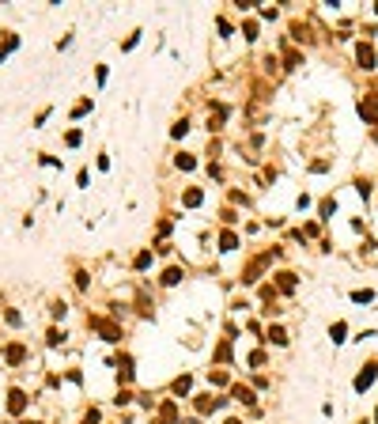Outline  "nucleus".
Returning <instances> with one entry per match:
<instances>
[{
	"label": "nucleus",
	"instance_id": "1",
	"mask_svg": "<svg viewBox=\"0 0 378 424\" xmlns=\"http://www.w3.org/2000/svg\"><path fill=\"white\" fill-rule=\"evenodd\" d=\"M374 375H378V364H367V371H360V375H355V383H352V387L363 394V390H367V387L374 383Z\"/></svg>",
	"mask_w": 378,
	"mask_h": 424
},
{
	"label": "nucleus",
	"instance_id": "2",
	"mask_svg": "<svg viewBox=\"0 0 378 424\" xmlns=\"http://www.w3.org/2000/svg\"><path fill=\"white\" fill-rule=\"evenodd\" d=\"M23 406H27L23 390H12V394H8V409H12V413H23Z\"/></svg>",
	"mask_w": 378,
	"mask_h": 424
},
{
	"label": "nucleus",
	"instance_id": "3",
	"mask_svg": "<svg viewBox=\"0 0 378 424\" xmlns=\"http://www.w3.org/2000/svg\"><path fill=\"white\" fill-rule=\"evenodd\" d=\"M371 61H374L371 46H360V65H363V69H371Z\"/></svg>",
	"mask_w": 378,
	"mask_h": 424
},
{
	"label": "nucleus",
	"instance_id": "4",
	"mask_svg": "<svg viewBox=\"0 0 378 424\" xmlns=\"http://www.w3.org/2000/svg\"><path fill=\"white\" fill-rule=\"evenodd\" d=\"M329 337H333V341L341 345V341H344V322H333V330H329Z\"/></svg>",
	"mask_w": 378,
	"mask_h": 424
},
{
	"label": "nucleus",
	"instance_id": "5",
	"mask_svg": "<svg viewBox=\"0 0 378 424\" xmlns=\"http://www.w3.org/2000/svg\"><path fill=\"white\" fill-rule=\"evenodd\" d=\"M231 394H235V398H238V401H246V406H250V401H254V394H250L246 387H235V390H231Z\"/></svg>",
	"mask_w": 378,
	"mask_h": 424
},
{
	"label": "nucleus",
	"instance_id": "6",
	"mask_svg": "<svg viewBox=\"0 0 378 424\" xmlns=\"http://www.w3.org/2000/svg\"><path fill=\"white\" fill-rule=\"evenodd\" d=\"M269 341H276V345H284L287 337H284V330H280V326H273V330H269Z\"/></svg>",
	"mask_w": 378,
	"mask_h": 424
},
{
	"label": "nucleus",
	"instance_id": "7",
	"mask_svg": "<svg viewBox=\"0 0 378 424\" xmlns=\"http://www.w3.org/2000/svg\"><path fill=\"white\" fill-rule=\"evenodd\" d=\"M352 300H355V303H371L374 292H367V288H363V292H352Z\"/></svg>",
	"mask_w": 378,
	"mask_h": 424
},
{
	"label": "nucleus",
	"instance_id": "8",
	"mask_svg": "<svg viewBox=\"0 0 378 424\" xmlns=\"http://www.w3.org/2000/svg\"><path fill=\"white\" fill-rule=\"evenodd\" d=\"M186 390H189V375H182V379L174 383V394H186Z\"/></svg>",
	"mask_w": 378,
	"mask_h": 424
},
{
	"label": "nucleus",
	"instance_id": "9",
	"mask_svg": "<svg viewBox=\"0 0 378 424\" xmlns=\"http://www.w3.org/2000/svg\"><path fill=\"white\" fill-rule=\"evenodd\" d=\"M374 420H378V413H374Z\"/></svg>",
	"mask_w": 378,
	"mask_h": 424
}]
</instances>
